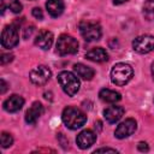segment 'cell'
<instances>
[{
    "label": "cell",
    "instance_id": "ba28073f",
    "mask_svg": "<svg viewBox=\"0 0 154 154\" xmlns=\"http://www.w3.org/2000/svg\"><path fill=\"white\" fill-rule=\"evenodd\" d=\"M51 70L45 65H38L30 71V81L36 85H45L51 78Z\"/></svg>",
    "mask_w": 154,
    "mask_h": 154
},
{
    "label": "cell",
    "instance_id": "30bf717a",
    "mask_svg": "<svg viewBox=\"0 0 154 154\" xmlns=\"http://www.w3.org/2000/svg\"><path fill=\"white\" fill-rule=\"evenodd\" d=\"M96 141V134L91 130H83L77 135L76 142L77 146L81 149H87L89 147H91Z\"/></svg>",
    "mask_w": 154,
    "mask_h": 154
},
{
    "label": "cell",
    "instance_id": "4fadbf2b",
    "mask_svg": "<svg viewBox=\"0 0 154 154\" xmlns=\"http://www.w3.org/2000/svg\"><path fill=\"white\" fill-rule=\"evenodd\" d=\"M43 113V106L41 102L35 101L25 113V122L28 124H35Z\"/></svg>",
    "mask_w": 154,
    "mask_h": 154
},
{
    "label": "cell",
    "instance_id": "ffe728a7",
    "mask_svg": "<svg viewBox=\"0 0 154 154\" xmlns=\"http://www.w3.org/2000/svg\"><path fill=\"white\" fill-rule=\"evenodd\" d=\"M142 12L147 20H154V0H146Z\"/></svg>",
    "mask_w": 154,
    "mask_h": 154
},
{
    "label": "cell",
    "instance_id": "277c9868",
    "mask_svg": "<svg viewBox=\"0 0 154 154\" xmlns=\"http://www.w3.org/2000/svg\"><path fill=\"white\" fill-rule=\"evenodd\" d=\"M79 28V31H81V35L83 36V38L88 42H91V41H96L101 37L102 35V30H101V26L97 24V23H94V22H87V20H83L79 23L78 25Z\"/></svg>",
    "mask_w": 154,
    "mask_h": 154
},
{
    "label": "cell",
    "instance_id": "3957f363",
    "mask_svg": "<svg viewBox=\"0 0 154 154\" xmlns=\"http://www.w3.org/2000/svg\"><path fill=\"white\" fill-rule=\"evenodd\" d=\"M58 82L63 88V90L69 96H73L79 90V85H81L79 79L75 73L70 71H61L58 75Z\"/></svg>",
    "mask_w": 154,
    "mask_h": 154
},
{
    "label": "cell",
    "instance_id": "8992f818",
    "mask_svg": "<svg viewBox=\"0 0 154 154\" xmlns=\"http://www.w3.org/2000/svg\"><path fill=\"white\" fill-rule=\"evenodd\" d=\"M19 42V34L18 29L12 24L5 26V29L1 32V46L4 48H13Z\"/></svg>",
    "mask_w": 154,
    "mask_h": 154
},
{
    "label": "cell",
    "instance_id": "9a60e30c",
    "mask_svg": "<svg viewBox=\"0 0 154 154\" xmlns=\"http://www.w3.org/2000/svg\"><path fill=\"white\" fill-rule=\"evenodd\" d=\"M85 58L88 60H90V61H94V63H103V61H107L108 54H107V52L103 48L96 47V48L90 49L85 54Z\"/></svg>",
    "mask_w": 154,
    "mask_h": 154
},
{
    "label": "cell",
    "instance_id": "6da1fadb",
    "mask_svg": "<svg viewBox=\"0 0 154 154\" xmlns=\"http://www.w3.org/2000/svg\"><path fill=\"white\" fill-rule=\"evenodd\" d=\"M61 119L64 122V124L71 129V130H77L79 128H82L85 122H87V116L78 108L69 106L63 111L61 114Z\"/></svg>",
    "mask_w": 154,
    "mask_h": 154
},
{
    "label": "cell",
    "instance_id": "484cf974",
    "mask_svg": "<svg viewBox=\"0 0 154 154\" xmlns=\"http://www.w3.org/2000/svg\"><path fill=\"white\" fill-rule=\"evenodd\" d=\"M0 83H1V89H0V93H1V94H4V93L6 91V89H7V84H6V82H5L4 79H1V81H0Z\"/></svg>",
    "mask_w": 154,
    "mask_h": 154
},
{
    "label": "cell",
    "instance_id": "7402d4cb",
    "mask_svg": "<svg viewBox=\"0 0 154 154\" xmlns=\"http://www.w3.org/2000/svg\"><path fill=\"white\" fill-rule=\"evenodd\" d=\"M12 60H13V55L10 54V53H2L0 55V63H1V65H5L7 63H11Z\"/></svg>",
    "mask_w": 154,
    "mask_h": 154
},
{
    "label": "cell",
    "instance_id": "e0dca14e",
    "mask_svg": "<svg viewBox=\"0 0 154 154\" xmlns=\"http://www.w3.org/2000/svg\"><path fill=\"white\" fill-rule=\"evenodd\" d=\"M73 71L76 72V75L78 77H81L82 79H85V81H90L94 75H95V71L87 66V65H83V64H75L73 65Z\"/></svg>",
    "mask_w": 154,
    "mask_h": 154
},
{
    "label": "cell",
    "instance_id": "5bb4252c",
    "mask_svg": "<svg viewBox=\"0 0 154 154\" xmlns=\"http://www.w3.org/2000/svg\"><path fill=\"white\" fill-rule=\"evenodd\" d=\"M124 114V108L122 106H109L103 111V117L109 123V124H114L117 123Z\"/></svg>",
    "mask_w": 154,
    "mask_h": 154
},
{
    "label": "cell",
    "instance_id": "44dd1931",
    "mask_svg": "<svg viewBox=\"0 0 154 154\" xmlns=\"http://www.w3.org/2000/svg\"><path fill=\"white\" fill-rule=\"evenodd\" d=\"M12 143H13V137L11 136V134L1 132V147L7 148V147L12 146Z\"/></svg>",
    "mask_w": 154,
    "mask_h": 154
},
{
    "label": "cell",
    "instance_id": "8fae6325",
    "mask_svg": "<svg viewBox=\"0 0 154 154\" xmlns=\"http://www.w3.org/2000/svg\"><path fill=\"white\" fill-rule=\"evenodd\" d=\"M53 38L54 37H53V34L51 31H48V30H41L36 35V37H35V45L38 48H41L43 51H47V49L51 48V46L53 43Z\"/></svg>",
    "mask_w": 154,
    "mask_h": 154
},
{
    "label": "cell",
    "instance_id": "52a82bcc",
    "mask_svg": "<svg viewBox=\"0 0 154 154\" xmlns=\"http://www.w3.org/2000/svg\"><path fill=\"white\" fill-rule=\"evenodd\" d=\"M132 48L140 54L149 53L154 49V36L152 35H141L132 41Z\"/></svg>",
    "mask_w": 154,
    "mask_h": 154
},
{
    "label": "cell",
    "instance_id": "cb8c5ba5",
    "mask_svg": "<svg viewBox=\"0 0 154 154\" xmlns=\"http://www.w3.org/2000/svg\"><path fill=\"white\" fill-rule=\"evenodd\" d=\"M137 148H138V150H141V152H148V150H149V147H148V144H147L146 142H140L138 146H137Z\"/></svg>",
    "mask_w": 154,
    "mask_h": 154
},
{
    "label": "cell",
    "instance_id": "d6986e66",
    "mask_svg": "<svg viewBox=\"0 0 154 154\" xmlns=\"http://www.w3.org/2000/svg\"><path fill=\"white\" fill-rule=\"evenodd\" d=\"M0 8L1 12H4L5 8H8L13 13H19L22 11V4L18 0H0Z\"/></svg>",
    "mask_w": 154,
    "mask_h": 154
},
{
    "label": "cell",
    "instance_id": "2e32d148",
    "mask_svg": "<svg viewBox=\"0 0 154 154\" xmlns=\"http://www.w3.org/2000/svg\"><path fill=\"white\" fill-rule=\"evenodd\" d=\"M46 8H47V12L49 13V16L55 18V17H59L64 12L65 5H64L63 0H48L46 2Z\"/></svg>",
    "mask_w": 154,
    "mask_h": 154
},
{
    "label": "cell",
    "instance_id": "ac0fdd59",
    "mask_svg": "<svg viewBox=\"0 0 154 154\" xmlns=\"http://www.w3.org/2000/svg\"><path fill=\"white\" fill-rule=\"evenodd\" d=\"M99 97H100L103 102H107V103H116V102H118V101L122 99V96H120V94H119L118 91L111 90V89H107V88L100 90Z\"/></svg>",
    "mask_w": 154,
    "mask_h": 154
},
{
    "label": "cell",
    "instance_id": "7c38bea8",
    "mask_svg": "<svg viewBox=\"0 0 154 154\" xmlns=\"http://www.w3.org/2000/svg\"><path fill=\"white\" fill-rule=\"evenodd\" d=\"M23 105H24V99L20 95L13 94V95H11L8 99H6L4 101V109L6 112L14 113V112L19 111L23 107Z\"/></svg>",
    "mask_w": 154,
    "mask_h": 154
},
{
    "label": "cell",
    "instance_id": "5b68a950",
    "mask_svg": "<svg viewBox=\"0 0 154 154\" xmlns=\"http://www.w3.org/2000/svg\"><path fill=\"white\" fill-rule=\"evenodd\" d=\"M78 51V42L70 35H61L57 42V52L60 55L75 54Z\"/></svg>",
    "mask_w": 154,
    "mask_h": 154
},
{
    "label": "cell",
    "instance_id": "9c48e42d",
    "mask_svg": "<svg viewBox=\"0 0 154 154\" xmlns=\"http://www.w3.org/2000/svg\"><path fill=\"white\" fill-rule=\"evenodd\" d=\"M136 128H137L136 120L132 119V118H128V119H125L124 122H122L117 126V129L114 131V136L117 138H119V140L126 138V137H129L130 135H132L136 131Z\"/></svg>",
    "mask_w": 154,
    "mask_h": 154
},
{
    "label": "cell",
    "instance_id": "7a4b0ae2",
    "mask_svg": "<svg viewBox=\"0 0 154 154\" xmlns=\"http://www.w3.org/2000/svg\"><path fill=\"white\" fill-rule=\"evenodd\" d=\"M134 76V70L129 64L118 63L111 70V81L116 85H125Z\"/></svg>",
    "mask_w": 154,
    "mask_h": 154
},
{
    "label": "cell",
    "instance_id": "d4e9b609",
    "mask_svg": "<svg viewBox=\"0 0 154 154\" xmlns=\"http://www.w3.org/2000/svg\"><path fill=\"white\" fill-rule=\"evenodd\" d=\"M95 153H117V150L113 148H100V149H96Z\"/></svg>",
    "mask_w": 154,
    "mask_h": 154
},
{
    "label": "cell",
    "instance_id": "4316f807",
    "mask_svg": "<svg viewBox=\"0 0 154 154\" xmlns=\"http://www.w3.org/2000/svg\"><path fill=\"white\" fill-rule=\"evenodd\" d=\"M128 0H113V4L114 5H122V4H124V2H126Z\"/></svg>",
    "mask_w": 154,
    "mask_h": 154
},
{
    "label": "cell",
    "instance_id": "603a6c76",
    "mask_svg": "<svg viewBox=\"0 0 154 154\" xmlns=\"http://www.w3.org/2000/svg\"><path fill=\"white\" fill-rule=\"evenodd\" d=\"M32 16H34L35 18H37V19H42V18H43L42 10H41L40 7H35V8L32 10Z\"/></svg>",
    "mask_w": 154,
    "mask_h": 154
},
{
    "label": "cell",
    "instance_id": "83f0119b",
    "mask_svg": "<svg viewBox=\"0 0 154 154\" xmlns=\"http://www.w3.org/2000/svg\"><path fill=\"white\" fill-rule=\"evenodd\" d=\"M152 76H153V79H154V63L152 64Z\"/></svg>",
    "mask_w": 154,
    "mask_h": 154
}]
</instances>
